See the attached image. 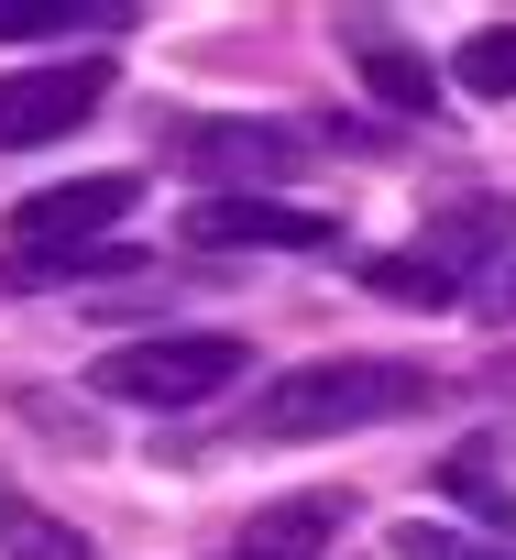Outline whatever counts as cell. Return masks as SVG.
I'll use <instances>...</instances> for the list:
<instances>
[{"instance_id": "obj_8", "label": "cell", "mask_w": 516, "mask_h": 560, "mask_svg": "<svg viewBox=\"0 0 516 560\" xmlns=\"http://www.w3.org/2000/svg\"><path fill=\"white\" fill-rule=\"evenodd\" d=\"M143 12L132 0H0V45H67V56H99L110 34H132Z\"/></svg>"}, {"instance_id": "obj_7", "label": "cell", "mask_w": 516, "mask_h": 560, "mask_svg": "<svg viewBox=\"0 0 516 560\" xmlns=\"http://www.w3.org/2000/svg\"><path fill=\"white\" fill-rule=\"evenodd\" d=\"M341 56L363 67V89H374L385 110H439V67H429L407 34H385L374 12H341Z\"/></svg>"}, {"instance_id": "obj_14", "label": "cell", "mask_w": 516, "mask_h": 560, "mask_svg": "<svg viewBox=\"0 0 516 560\" xmlns=\"http://www.w3.org/2000/svg\"><path fill=\"white\" fill-rule=\"evenodd\" d=\"M396 560H516V549L472 538V527H439V516H396Z\"/></svg>"}, {"instance_id": "obj_2", "label": "cell", "mask_w": 516, "mask_h": 560, "mask_svg": "<svg viewBox=\"0 0 516 560\" xmlns=\"http://www.w3.org/2000/svg\"><path fill=\"white\" fill-rule=\"evenodd\" d=\"M89 374H99L110 407H165V418H187V407H209L231 374H253V352H242L231 330H154V341L99 352Z\"/></svg>"}, {"instance_id": "obj_6", "label": "cell", "mask_w": 516, "mask_h": 560, "mask_svg": "<svg viewBox=\"0 0 516 560\" xmlns=\"http://www.w3.org/2000/svg\"><path fill=\"white\" fill-rule=\"evenodd\" d=\"M187 253H330L341 220L297 209V198H187Z\"/></svg>"}, {"instance_id": "obj_5", "label": "cell", "mask_w": 516, "mask_h": 560, "mask_svg": "<svg viewBox=\"0 0 516 560\" xmlns=\"http://www.w3.org/2000/svg\"><path fill=\"white\" fill-rule=\"evenodd\" d=\"M99 100H110V56H56V67L0 78V154L67 143L78 121H99Z\"/></svg>"}, {"instance_id": "obj_13", "label": "cell", "mask_w": 516, "mask_h": 560, "mask_svg": "<svg viewBox=\"0 0 516 560\" xmlns=\"http://www.w3.org/2000/svg\"><path fill=\"white\" fill-rule=\"evenodd\" d=\"M450 78H461L472 100H516V23H494V34H472V45L450 56Z\"/></svg>"}, {"instance_id": "obj_1", "label": "cell", "mask_w": 516, "mask_h": 560, "mask_svg": "<svg viewBox=\"0 0 516 560\" xmlns=\"http://www.w3.org/2000/svg\"><path fill=\"white\" fill-rule=\"evenodd\" d=\"M439 396L429 363H396V352H330V363H297L275 374L265 396L242 407V440H341V429H385V418H418Z\"/></svg>"}, {"instance_id": "obj_15", "label": "cell", "mask_w": 516, "mask_h": 560, "mask_svg": "<svg viewBox=\"0 0 516 560\" xmlns=\"http://www.w3.org/2000/svg\"><path fill=\"white\" fill-rule=\"evenodd\" d=\"M483 319H505V330H516V264H494V275H483Z\"/></svg>"}, {"instance_id": "obj_3", "label": "cell", "mask_w": 516, "mask_h": 560, "mask_svg": "<svg viewBox=\"0 0 516 560\" xmlns=\"http://www.w3.org/2000/svg\"><path fill=\"white\" fill-rule=\"evenodd\" d=\"M165 165H187L209 198H275L308 165V143L275 121H165Z\"/></svg>"}, {"instance_id": "obj_11", "label": "cell", "mask_w": 516, "mask_h": 560, "mask_svg": "<svg viewBox=\"0 0 516 560\" xmlns=\"http://www.w3.org/2000/svg\"><path fill=\"white\" fill-rule=\"evenodd\" d=\"M363 287H374V298H396V308H429V319H439V308H461V275H450V264H429V253H374V264H363Z\"/></svg>"}, {"instance_id": "obj_10", "label": "cell", "mask_w": 516, "mask_h": 560, "mask_svg": "<svg viewBox=\"0 0 516 560\" xmlns=\"http://www.w3.org/2000/svg\"><path fill=\"white\" fill-rule=\"evenodd\" d=\"M341 516H352L341 494H286L231 538V560H319V538H341Z\"/></svg>"}, {"instance_id": "obj_9", "label": "cell", "mask_w": 516, "mask_h": 560, "mask_svg": "<svg viewBox=\"0 0 516 560\" xmlns=\"http://www.w3.org/2000/svg\"><path fill=\"white\" fill-rule=\"evenodd\" d=\"M418 253H429V264H450L461 287H472V264H494V253L516 264V198H461V209H439Z\"/></svg>"}, {"instance_id": "obj_12", "label": "cell", "mask_w": 516, "mask_h": 560, "mask_svg": "<svg viewBox=\"0 0 516 560\" xmlns=\"http://www.w3.org/2000/svg\"><path fill=\"white\" fill-rule=\"evenodd\" d=\"M0 549H12V560H99L78 527H56V516L23 505V494H0Z\"/></svg>"}, {"instance_id": "obj_4", "label": "cell", "mask_w": 516, "mask_h": 560, "mask_svg": "<svg viewBox=\"0 0 516 560\" xmlns=\"http://www.w3.org/2000/svg\"><path fill=\"white\" fill-rule=\"evenodd\" d=\"M132 209H143V176L132 165L78 176V187H34V198H12V253H99Z\"/></svg>"}]
</instances>
